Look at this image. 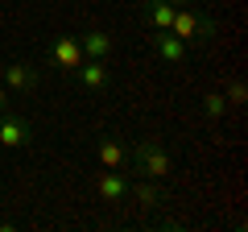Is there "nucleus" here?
<instances>
[{"label": "nucleus", "mask_w": 248, "mask_h": 232, "mask_svg": "<svg viewBox=\"0 0 248 232\" xmlns=\"http://www.w3.org/2000/svg\"><path fill=\"white\" fill-rule=\"evenodd\" d=\"M128 162H133L137 179H157V182L174 170V158H170V149H166L161 137H141V141L128 149Z\"/></svg>", "instance_id": "1"}, {"label": "nucleus", "mask_w": 248, "mask_h": 232, "mask_svg": "<svg viewBox=\"0 0 248 232\" xmlns=\"http://www.w3.org/2000/svg\"><path fill=\"white\" fill-rule=\"evenodd\" d=\"M170 33L182 37L186 46H207L219 33V25H215L211 17H203V13H195V4H182V9L174 13V21H170Z\"/></svg>", "instance_id": "2"}, {"label": "nucleus", "mask_w": 248, "mask_h": 232, "mask_svg": "<svg viewBox=\"0 0 248 232\" xmlns=\"http://www.w3.org/2000/svg\"><path fill=\"white\" fill-rule=\"evenodd\" d=\"M46 63H50L54 71H62V75H75V71L83 66V46H79V37L58 33L50 46H46Z\"/></svg>", "instance_id": "3"}, {"label": "nucleus", "mask_w": 248, "mask_h": 232, "mask_svg": "<svg viewBox=\"0 0 248 232\" xmlns=\"http://www.w3.org/2000/svg\"><path fill=\"white\" fill-rule=\"evenodd\" d=\"M0 145L4 149H25V145H33V125L21 112H13V108L0 112Z\"/></svg>", "instance_id": "4"}, {"label": "nucleus", "mask_w": 248, "mask_h": 232, "mask_svg": "<svg viewBox=\"0 0 248 232\" xmlns=\"http://www.w3.org/2000/svg\"><path fill=\"white\" fill-rule=\"evenodd\" d=\"M75 79H79V87L87 91V96H104V91L112 87V66H108V58H83V66L75 71Z\"/></svg>", "instance_id": "5"}, {"label": "nucleus", "mask_w": 248, "mask_h": 232, "mask_svg": "<svg viewBox=\"0 0 248 232\" xmlns=\"http://www.w3.org/2000/svg\"><path fill=\"white\" fill-rule=\"evenodd\" d=\"M91 191H95L99 203H124V199H128V179H124L120 170H104L99 166V174L91 179Z\"/></svg>", "instance_id": "6"}, {"label": "nucleus", "mask_w": 248, "mask_h": 232, "mask_svg": "<svg viewBox=\"0 0 248 232\" xmlns=\"http://www.w3.org/2000/svg\"><path fill=\"white\" fill-rule=\"evenodd\" d=\"M0 83L9 87V96H25V91H37L42 71H33L29 63H9V66H0Z\"/></svg>", "instance_id": "7"}, {"label": "nucleus", "mask_w": 248, "mask_h": 232, "mask_svg": "<svg viewBox=\"0 0 248 232\" xmlns=\"http://www.w3.org/2000/svg\"><path fill=\"white\" fill-rule=\"evenodd\" d=\"M153 54H157L166 66H182L186 54H190V46H186L182 37H174L170 29H157V33H153Z\"/></svg>", "instance_id": "8"}, {"label": "nucleus", "mask_w": 248, "mask_h": 232, "mask_svg": "<svg viewBox=\"0 0 248 232\" xmlns=\"http://www.w3.org/2000/svg\"><path fill=\"white\" fill-rule=\"evenodd\" d=\"M95 158L104 170H124L128 166V145L120 141V137H99L95 141Z\"/></svg>", "instance_id": "9"}, {"label": "nucleus", "mask_w": 248, "mask_h": 232, "mask_svg": "<svg viewBox=\"0 0 248 232\" xmlns=\"http://www.w3.org/2000/svg\"><path fill=\"white\" fill-rule=\"evenodd\" d=\"M128 199H133L141 212H153V207L166 203V191L157 187V179H137V182H128Z\"/></svg>", "instance_id": "10"}, {"label": "nucleus", "mask_w": 248, "mask_h": 232, "mask_svg": "<svg viewBox=\"0 0 248 232\" xmlns=\"http://www.w3.org/2000/svg\"><path fill=\"white\" fill-rule=\"evenodd\" d=\"M178 4H170V0H141V21L157 33V29H170V21H174Z\"/></svg>", "instance_id": "11"}, {"label": "nucleus", "mask_w": 248, "mask_h": 232, "mask_svg": "<svg viewBox=\"0 0 248 232\" xmlns=\"http://www.w3.org/2000/svg\"><path fill=\"white\" fill-rule=\"evenodd\" d=\"M83 46V58H108V54L116 50V37L108 33V29H87V33L79 37Z\"/></svg>", "instance_id": "12"}, {"label": "nucleus", "mask_w": 248, "mask_h": 232, "mask_svg": "<svg viewBox=\"0 0 248 232\" xmlns=\"http://www.w3.org/2000/svg\"><path fill=\"white\" fill-rule=\"evenodd\" d=\"M199 104H203V116H207V120H223V116H228V96H223V91H203Z\"/></svg>", "instance_id": "13"}, {"label": "nucleus", "mask_w": 248, "mask_h": 232, "mask_svg": "<svg viewBox=\"0 0 248 232\" xmlns=\"http://www.w3.org/2000/svg\"><path fill=\"white\" fill-rule=\"evenodd\" d=\"M223 96H228V108H240V104L248 99V87H244V79H232Z\"/></svg>", "instance_id": "14"}, {"label": "nucleus", "mask_w": 248, "mask_h": 232, "mask_svg": "<svg viewBox=\"0 0 248 232\" xmlns=\"http://www.w3.org/2000/svg\"><path fill=\"white\" fill-rule=\"evenodd\" d=\"M9 99H13V96H9V87H4V83H0V112H4V108H9Z\"/></svg>", "instance_id": "15"}, {"label": "nucleus", "mask_w": 248, "mask_h": 232, "mask_svg": "<svg viewBox=\"0 0 248 232\" xmlns=\"http://www.w3.org/2000/svg\"><path fill=\"white\" fill-rule=\"evenodd\" d=\"M170 4H178V9H182V4H195V0H170Z\"/></svg>", "instance_id": "16"}]
</instances>
